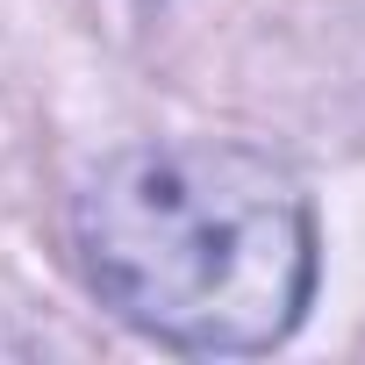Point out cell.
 <instances>
[{
    "mask_svg": "<svg viewBox=\"0 0 365 365\" xmlns=\"http://www.w3.org/2000/svg\"><path fill=\"white\" fill-rule=\"evenodd\" d=\"M72 237L93 294L172 351H272L315 301V208L251 143L115 150L79 187Z\"/></svg>",
    "mask_w": 365,
    "mask_h": 365,
    "instance_id": "obj_1",
    "label": "cell"
}]
</instances>
